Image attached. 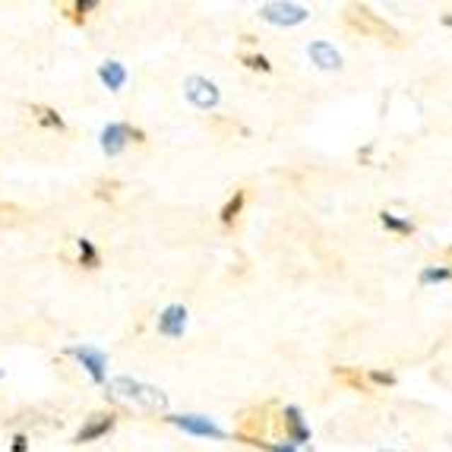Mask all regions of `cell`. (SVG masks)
Returning a JSON list of instances; mask_svg holds the SVG:
<instances>
[{"label":"cell","instance_id":"6da1fadb","mask_svg":"<svg viewBox=\"0 0 452 452\" xmlns=\"http://www.w3.org/2000/svg\"><path fill=\"white\" fill-rule=\"evenodd\" d=\"M345 19H348V25H352V29L364 32V35H373V38H380V42H386V45H395V48L402 45L399 32H395L389 23H383V19L376 16L370 6H348Z\"/></svg>","mask_w":452,"mask_h":452},{"label":"cell","instance_id":"7a4b0ae2","mask_svg":"<svg viewBox=\"0 0 452 452\" xmlns=\"http://www.w3.org/2000/svg\"><path fill=\"white\" fill-rule=\"evenodd\" d=\"M266 430H269V408L262 405V408H247L241 411L238 417V427H234V436L238 440H244L247 446H266Z\"/></svg>","mask_w":452,"mask_h":452},{"label":"cell","instance_id":"3957f363","mask_svg":"<svg viewBox=\"0 0 452 452\" xmlns=\"http://www.w3.org/2000/svg\"><path fill=\"white\" fill-rule=\"evenodd\" d=\"M275 430H279L291 446H303V443L310 440V427L303 424L298 405H288V408L279 411V417H275Z\"/></svg>","mask_w":452,"mask_h":452},{"label":"cell","instance_id":"277c9868","mask_svg":"<svg viewBox=\"0 0 452 452\" xmlns=\"http://www.w3.org/2000/svg\"><path fill=\"white\" fill-rule=\"evenodd\" d=\"M260 16L266 19V23H275V25H298L310 16V10L301 4H262Z\"/></svg>","mask_w":452,"mask_h":452},{"label":"cell","instance_id":"5b68a950","mask_svg":"<svg viewBox=\"0 0 452 452\" xmlns=\"http://www.w3.org/2000/svg\"><path fill=\"white\" fill-rule=\"evenodd\" d=\"M114 424H117V415H114V411H95V415L86 417V424L76 430L73 443H92V440H101V436H105L108 430H114Z\"/></svg>","mask_w":452,"mask_h":452},{"label":"cell","instance_id":"8992f818","mask_svg":"<svg viewBox=\"0 0 452 452\" xmlns=\"http://www.w3.org/2000/svg\"><path fill=\"white\" fill-rule=\"evenodd\" d=\"M187 98H190L199 111H209V108L219 105V89H215V83H209V79L190 76L187 79Z\"/></svg>","mask_w":452,"mask_h":452},{"label":"cell","instance_id":"52a82bcc","mask_svg":"<svg viewBox=\"0 0 452 452\" xmlns=\"http://www.w3.org/2000/svg\"><path fill=\"white\" fill-rule=\"evenodd\" d=\"M168 421L174 424V427L180 430H190V434L197 436H215V440H225V430L215 427L209 417H199V415H180V417H168Z\"/></svg>","mask_w":452,"mask_h":452},{"label":"cell","instance_id":"ba28073f","mask_svg":"<svg viewBox=\"0 0 452 452\" xmlns=\"http://www.w3.org/2000/svg\"><path fill=\"white\" fill-rule=\"evenodd\" d=\"M184 326H187V310L180 307V303H171V307L158 316V332L161 335L178 339V335H184Z\"/></svg>","mask_w":452,"mask_h":452},{"label":"cell","instance_id":"9c48e42d","mask_svg":"<svg viewBox=\"0 0 452 452\" xmlns=\"http://www.w3.org/2000/svg\"><path fill=\"white\" fill-rule=\"evenodd\" d=\"M307 54H310V60H313L320 70H342V54L335 51L329 42H313L307 48Z\"/></svg>","mask_w":452,"mask_h":452},{"label":"cell","instance_id":"30bf717a","mask_svg":"<svg viewBox=\"0 0 452 452\" xmlns=\"http://www.w3.org/2000/svg\"><path fill=\"white\" fill-rule=\"evenodd\" d=\"M127 146V124H108L101 130V149L108 155H120Z\"/></svg>","mask_w":452,"mask_h":452},{"label":"cell","instance_id":"8fae6325","mask_svg":"<svg viewBox=\"0 0 452 452\" xmlns=\"http://www.w3.org/2000/svg\"><path fill=\"white\" fill-rule=\"evenodd\" d=\"M70 354H76L79 361L89 367V373H92V380L95 383H105V354L95 352V348H70Z\"/></svg>","mask_w":452,"mask_h":452},{"label":"cell","instance_id":"7c38bea8","mask_svg":"<svg viewBox=\"0 0 452 452\" xmlns=\"http://www.w3.org/2000/svg\"><path fill=\"white\" fill-rule=\"evenodd\" d=\"M335 383L352 386L357 393H373V386L367 383V373H361L357 367H335Z\"/></svg>","mask_w":452,"mask_h":452},{"label":"cell","instance_id":"4fadbf2b","mask_svg":"<svg viewBox=\"0 0 452 452\" xmlns=\"http://www.w3.org/2000/svg\"><path fill=\"white\" fill-rule=\"evenodd\" d=\"M29 114H32V120H35V124H42L45 130H66V124H64V117H60L57 111H54V108H48V105H32L29 108Z\"/></svg>","mask_w":452,"mask_h":452},{"label":"cell","instance_id":"5bb4252c","mask_svg":"<svg viewBox=\"0 0 452 452\" xmlns=\"http://www.w3.org/2000/svg\"><path fill=\"white\" fill-rule=\"evenodd\" d=\"M98 0H73V4H60V13H64L70 23L83 25L86 19H89V10H95Z\"/></svg>","mask_w":452,"mask_h":452},{"label":"cell","instance_id":"9a60e30c","mask_svg":"<svg viewBox=\"0 0 452 452\" xmlns=\"http://www.w3.org/2000/svg\"><path fill=\"white\" fill-rule=\"evenodd\" d=\"M244 202H247V190H234V197L225 202V209H221V215H219L221 225L231 228L234 221L241 219V212H244Z\"/></svg>","mask_w":452,"mask_h":452},{"label":"cell","instance_id":"2e32d148","mask_svg":"<svg viewBox=\"0 0 452 452\" xmlns=\"http://www.w3.org/2000/svg\"><path fill=\"white\" fill-rule=\"evenodd\" d=\"M98 76L108 83V89H114L117 92L120 86L127 83V70L117 64V60H108V64H101V70H98Z\"/></svg>","mask_w":452,"mask_h":452},{"label":"cell","instance_id":"e0dca14e","mask_svg":"<svg viewBox=\"0 0 452 452\" xmlns=\"http://www.w3.org/2000/svg\"><path fill=\"white\" fill-rule=\"evenodd\" d=\"M380 221H383V228L393 231V234H411L415 231V225H411L408 219H399L395 212H380Z\"/></svg>","mask_w":452,"mask_h":452},{"label":"cell","instance_id":"ac0fdd59","mask_svg":"<svg viewBox=\"0 0 452 452\" xmlns=\"http://www.w3.org/2000/svg\"><path fill=\"white\" fill-rule=\"evenodd\" d=\"M76 247H79V262H83L86 269H98L101 266V256H98V250H95V244H92V241L79 238Z\"/></svg>","mask_w":452,"mask_h":452},{"label":"cell","instance_id":"d6986e66","mask_svg":"<svg viewBox=\"0 0 452 452\" xmlns=\"http://www.w3.org/2000/svg\"><path fill=\"white\" fill-rule=\"evenodd\" d=\"M440 285V282H452V269L449 266H427L421 272V285Z\"/></svg>","mask_w":452,"mask_h":452},{"label":"cell","instance_id":"ffe728a7","mask_svg":"<svg viewBox=\"0 0 452 452\" xmlns=\"http://www.w3.org/2000/svg\"><path fill=\"white\" fill-rule=\"evenodd\" d=\"M25 219V212L19 206H10V202H0V225H19Z\"/></svg>","mask_w":452,"mask_h":452},{"label":"cell","instance_id":"44dd1931","mask_svg":"<svg viewBox=\"0 0 452 452\" xmlns=\"http://www.w3.org/2000/svg\"><path fill=\"white\" fill-rule=\"evenodd\" d=\"M241 64L250 66V70H260V73H269V70H272V64H269L262 54H241Z\"/></svg>","mask_w":452,"mask_h":452},{"label":"cell","instance_id":"7402d4cb","mask_svg":"<svg viewBox=\"0 0 452 452\" xmlns=\"http://www.w3.org/2000/svg\"><path fill=\"white\" fill-rule=\"evenodd\" d=\"M117 190H120V180H98L95 184L98 199H117Z\"/></svg>","mask_w":452,"mask_h":452},{"label":"cell","instance_id":"603a6c76","mask_svg":"<svg viewBox=\"0 0 452 452\" xmlns=\"http://www.w3.org/2000/svg\"><path fill=\"white\" fill-rule=\"evenodd\" d=\"M367 383H370V386H373V383H376V386H395V373H389V370H386V373H383V370H370Z\"/></svg>","mask_w":452,"mask_h":452},{"label":"cell","instance_id":"cb8c5ba5","mask_svg":"<svg viewBox=\"0 0 452 452\" xmlns=\"http://www.w3.org/2000/svg\"><path fill=\"white\" fill-rule=\"evenodd\" d=\"M262 449H269V452H307L303 446H291V443H285V446H282V443H266Z\"/></svg>","mask_w":452,"mask_h":452},{"label":"cell","instance_id":"d4e9b609","mask_svg":"<svg viewBox=\"0 0 452 452\" xmlns=\"http://www.w3.org/2000/svg\"><path fill=\"white\" fill-rule=\"evenodd\" d=\"M127 139H133V143H146V133L139 130V127H130V124H127Z\"/></svg>","mask_w":452,"mask_h":452},{"label":"cell","instance_id":"484cf974","mask_svg":"<svg viewBox=\"0 0 452 452\" xmlns=\"http://www.w3.org/2000/svg\"><path fill=\"white\" fill-rule=\"evenodd\" d=\"M25 449H29V440H25V436L19 434L16 440H13V452H25Z\"/></svg>","mask_w":452,"mask_h":452},{"label":"cell","instance_id":"4316f807","mask_svg":"<svg viewBox=\"0 0 452 452\" xmlns=\"http://www.w3.org/2000/svg\"><path fill=\"white\" fill-rule=\"evenodd\" d=\"M446 266L452 269V247H446Z\"/></svg>","mask_w":452,"mask_h":452},{"label":"cell","instance_id":"83f0119b","mask_svg":"<svg viewBox=\"0 0 452 452\" xmlns=\"http://www.w3.org/2000/svg\"><path fill=\"white\" fill-rule=\"evenodd\" d=\"M443 23H446V25H452V13H449V16H443Z\"/></svg>","mask_w":452,"mask_h":452}]
</instances>
